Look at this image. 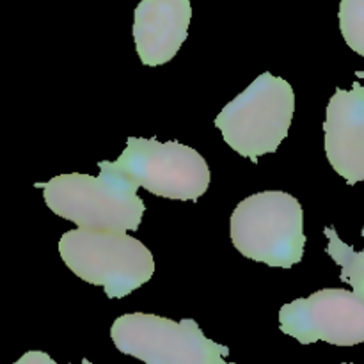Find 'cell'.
Masks as SVG:
<instances>
[{"instance_id": "cell-1", "label": "cell", "mask_w": 364, "mask_h": 364, "mask_svg": "<svg viewBox=\"0 0 364 364\" xmlns=\"http://www.w3.org/2000/svg\"><path fill=\"white\" fill-rule=\"evenodd\" d=\"M98 178L71 173L52 178L43 188L46 206L55 215L78 228L127 233L137 231L144 215V203L137 196L139 185L116 162L103 160Z\"/></svg>"}, {"instance_id": "cell-2", "label": "cell", "mask_w": 364, "mask_h": 364, "mask_svg": "<svg viewBox=\"0 0 364 364\" xmlns=\"http://www.w3.org/2000/svg\"><path fill=\"white\" fill-rule=\"evenodd\" d=\"M59 252L71 272L105 288L109 299H123L148 283L155 259L141 240L127 233L77 228L59 240Z\"/></svg>"}, {"instance_id": "cell-3", "label": "cell", "mask_w": 364, "mask_h": 364, "mask_svg": "<svg viewBox=\"0 0 364 364\" xmlns=\"http://www.w3.org/2000/svg\"><path fill=\"white\" fill-rule=\"evenodd\" d=\"M304 212L283 191L249 196L231 215V240L245 258L272 269H291L304 256Z\"/></svg>"}, {"instance_id": "cell-4", "label": "cell", "mask_w": 364, "mask_h": 364, "mask_svg": "<svg viewBox=\"0 0 364 364\" xmlns=\"http://www.w3.org/2000/svg\"><path fill=\"white\" fill-rule=\"evenodd\" d=\"M294 110L290 82L262 73L220 110L215 127L231 149L258 162L259 156L274 153L287 139Z\"/></svg>"}, {"instance_id": "cell-5", "label": "cell", "mask_w": 364, "mask_h": 364, "mask_svg": "<svg viewBox=\"0 0 364 364\" xmlns=\"http://www.w3.org/2000/svg\"><path fill=\"white\" fill-rule=\"evenodd\" d=\"M110 338L117 350L146 364H235L224 359L230 348L208 340L192 318L130 313L116 318Z\"/></svg>"}, {"instance_id": "cell-6", "label": "cell", "mask_w": 364, "mask_h": 364, "mask_svg": "<svg viewBox=\"0 0 364 364\" xmlns=\"http://www.w3.org/2000/svg\"><path fill=\"white\" fill-rule=\"evenodd\" d=\"M116 166L159 198L198 201L210 185L208 164L201 153L178 141L128 137Z\"/></svg>"}, {"instance_id": "cell-7", "label": "cell", "mask_w": 364, "mask_h": 364, "mask_svg": "<svg viewBox=\"0 0 364 364\" xmlns=\"http://www.w3.org/2000/svg\"><path fill=\"white\" fill-rule=\"evenodd\" d=\"M279 329L299 343L326 341L354 347L364 341V301L358 294L326 288L279 309Z\"/></svg>"}, {"instance_id": "cell-8", "label": "cell", "mask_w": 364, "mask_h": 364, "mask_svg": "<svg viewBox=\"0 0 364 364\" xmlns=\"http://www.w3.org/2000/svg\"><path fill=\"white\" fill-rule=\"evenodd\" d=\"M364 78V71H355ZM323 148L333 169L355 185L364 180V85L354 82L350 91L338 87L327 105Z\"/></svg>"}, {"instance_id": "cell-9", "label": "cell", "mask_w": 364, "mask_h": 364, "mask_svg": "<svg viewBox=\"0 0 364 364\" xmlns=\"http://www.w3.org/2000/svg\"><path fill=\"white\" fill-rule=\"evenodd\" d=\"M191 18V0H141L134 14V39L141 63H169L187 39Z\"/></svg>"}, {"instance_id": "cell-10", "label": "cell", "mask_w": 364, "mask_h": 364, "mask_svg": "<svg viewBox=\"0 0 364 364\" xmlns=\"http://www.w3.org/2000/svg\"><path fill=\"white\" fill-rule=\"evenodd\" d=\"M323 235L329 238L327 255L336 262V265L341 267L340 279L350 284L354 294H358L364 301V249L361 252L354 251V247L345 244L338 237L334 228H323Z\"/></svg>"}, {"instance_id": "cell-11", "label": "cell", "mask_w": 364, "mask_h": 364, "mask_svg": "<svg viewBox=\"0 0 364 364\" xmlns=\"http://www.w3.org/2000/svg\"><path fill=\"white\" fill-rule=\"evenodd\" d=\"M338 18L347 45L364 57V0H341Z\"/></svg>"}, {"instance_id": "cell-12", "label": "cell", "mask_w": 364, "mask_h": 364, "mask_svg": "<svg viewBox=\"0 0 364 364\" xmlns=\"http://www.w3.org/2000/svg\"><path fill=\"white\" fill-rule=\"evenodd\" d=\"M14 364H57L55 361H53L52 358H50L46 352H39V350H31L27 352V354L21 355L20 359H18L16 363ZM80 364H95L91 361H87V359H84Z\"/></svg>"}, {"instance_id": "cell-13", "label": "cell", "mask_w": 364, "mask_h": 364, "mask_svg": "<svg viewBox=\"0 0 364 364\" xmlns=\"http://www.w3.org/2000/svg\"><path fill=\"white\" fill-rule=\"evenodd\" d=\"M361 235H363V237H364V228H363V231H361Z\"/></svg>"}, {"instance_id": "cell-14", "label": "cell", "mask_w": 364, "mask_h": 364, "mask_svg": "<svg viewBox=\"0 0 364 364\" xmlns=\"http://www.w3.org/2000/svg\"><path fill=\"white\" fill-rule=\"evenodd\" d=\"M340 364H350V363H340Z\"/></svg>"}]
</instances>
